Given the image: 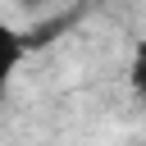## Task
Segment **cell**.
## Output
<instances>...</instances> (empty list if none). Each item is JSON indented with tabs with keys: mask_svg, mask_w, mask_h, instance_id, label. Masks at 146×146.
<instances>
[{
	"mask_svg": "<svg viewBox=\"0 0 146 146\" xmlns=\"http://www.w3.org/2000/svg\"><path fill=\"white\" fill-rule=\"evenodd\" d=\"M23 55H27V41H23V32H14V27H5V23H0V100H5L9 82H14V73H18Z\"/></svg>",
	"mask_w": 146,
	"mask_h": 146,
	"instance_id": "1",
	"label": "cell"
},
{
	"mask_svg": "<svg viewBox=\"0 0 146 146\" xmlns=\"http://www.w3.org/2000/svg\"><path fill=\"white\" fill-rule=\"evenodd\" d=\"M128 82L137 91V100H146V41L132 46V59H128Z\"/></svg>",
	"mask_w": 146,
	"mask_h": 146,
	"instance_id": "2",
	"label": "cell"
}]
</instances>
